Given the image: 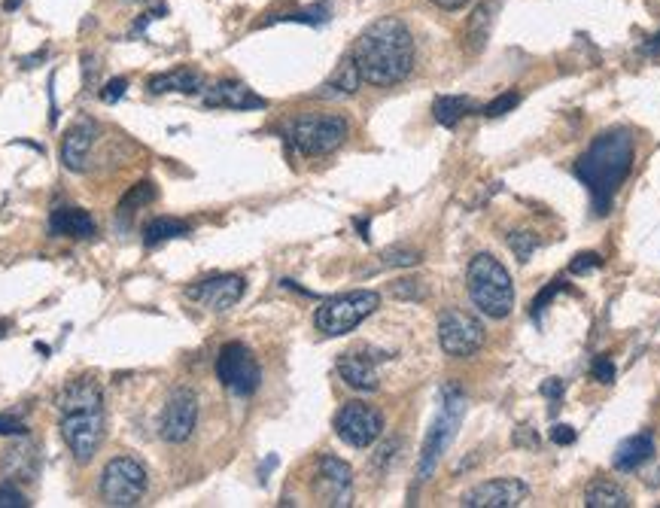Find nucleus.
Listing matches in <instances>:
<instances>
[{
  "instance_id": "1",
  "label": "nucleus",
  "mask_w": 660,
  "mask_h": 508,
  "mask_svg": "<svg viewBox=\"0 0 660 508\" xmlns=\"http://www.w3.org/2000/svg\"><path fill=\"white\" fill-rule=\"evenodd\" d=\"M350 55L359 67L362 83L396 86L414 70V37L402 19L384 16L359 34Z\"/></svg>"
},
{
  "instance_id": "2",
  "label": "nucleus",
  "mask_w": 660,
  "mask_h": 508,
  "mask_svg": "<svg viewBox=\"0 0 660 508\" xmlns=\"http://www.w3.org/2000/svg\"><path fill=\"white\" fill-rule=\"evenodd\" d=\"M633 137L624 128H612L603 131L588 150L581 153V159L575 162V177L588 186L591 192V204L597 216H606L618 189L624 186V180L630 177L633 168Z\"/></svg>"
},
{
  "instance_id": "3",
  "label": "nucleus",
  "mask_w": 660,
  "mask_h": 508,
  "mask_svg": "<svg viewBox=\"0 0 660 508\" xmlns=\"http://www.w3.org/2000/svg\"><path fill=\"white\" fill-rule=\"evenodd\" d=\"M58 408H61V439L70 448L77 463H92V457L104 445V390L92 378H77L70 381L58 393Z\"/></svg>"
},
{
  "instance_id": "4",
  "label": "nucleus",
  "mask_w": 660,
  "mask_h": 508,
  "mask_svg": "<svg viewBox=\"0 0 660 508\" xmlns=\"http://www.w3.org/2000/svg\"><path fill=\"white\" fill-rule=\"evenodd\" d=\"M466 289L472 305L493 320H505L511 311H515V283H511L508 268L490 256V253H478L469 262L466 271Z\"/></svg>"
},
{
  "instance_id": "5",
  "label": "nucleus",
  "mask_w": 660,
  "mask_h": 508,
  "mask_svg": "<svg viewBox=\"0 0 660 508\" xmlns=\"http://www.w3.org/2000/svg\"><path fill=\"white\" fill-rule=\"evenodd\" d=\"M463 414H466V393L460 384H445L442 387V405H438V414L426 432L423 439V448H420V463H417V478L426 481L432 478L435 466L442 463L445 451L451 448L454 435L463 423Z\"/></svg>"
},
{
  "instance_id": "6",
  "label": "nucleus",
  "mask_w": 660,
  "mask_h": 508,
  "mask_svg": "<svg viewBox=\"0 0 660 508\" xmlns=\"http://www.w3.org/2000/svg\"><path fill=\"white\" fill-rule=\"evenodd\" d=\"M378 308H381V296L378 293H372V289H353V293L326 299L317 308V314H314V326L323 335L338 338V335L353 332L365 317H372Z\"/></svg>"
},
{
  "instance_id": "7",
  "label": "nucleus",
  "mask_w": 660,
  "mask_h": 508,
  "mask_svg": "<svg viewBox=\"0 0 660 508\" xmlns=\"http://www.w3.org/2000/svg\"><path fill=\"white\" fill-rule=\"evenodd\" d=\"M350 134V125L344 116H335V113H320V116H299L289 122V143L296 147L302 156H329L335 153L341 143L347 140Z\"/></svg>"
},
{
  "instance_id": "8",
  "label": "nucleus",
  "mask_w": 660,
  "mask_h": 508,
  "mask_svg": "<svg viewBox=\"0 0 660 508\" xmlns=\"http://www.w3.org/2000/svg\"><path fill=\"white\" fill-rule=\"evenodd\" d=\"M146 487H150V475L137 457H113L101 472V499L107 505L131 508L146 496Z\"/></svg>"
},
{
  "instance_id": "9",
  "label": "nucleus",
  "mask_w": 660,
  "mask_h": 508,
  "mask_svg": "<svg viewBox=\"0 0 660 508\" xmlns=\"http://www.w3.org/2000/svg\"><path fill=\"white\" fill-rule=\"evenodd\" d=\"M216 378L235 396H253L262 384V369L250 347L241 341H232L216 356Z\"/></svg>"
},
{
  "instance_id": "10",
  "label": "nucleus",
  "mask_w": 660,
  "mask_h": 508,
  "mask_svg": "<svg viewBox=\"0 0 660 508\" xmlns=\"http://www.w3.org/2000/svg\"><path fill=\"white\" fill-rule=\"evenodd\" d=\"M484 323L466 311H445L438 317V344H442L445 356H454V359H466V356H475L481 347H484Z\"/></svg>"
},
{
  "instance_id": "11",
  "label": "nucleus",
  "mask_w": 660,
  "mask_h": 508,
  "mask_svg": "<svg viewBox=\"0 0 660 508\" xmlns=\"http://www.w3.org/2000/svg\"><path fill=\"white\" fill-rule=\"evenodd\" d=\"M338 439L350 448H372L384 432V414L365 402H347L332 420Z\"/></svg>"
},
{
  "instance_id": "12",
  "label": "nucleus",
  "mask_w": 660,
  "mask_h": 508,
  "mask_svg": "<svg viewBox=\"0 0 660 508\" xmlns=\"http://www.w3.org/2000/svg\"><path fill=\"white\" fill-rule=\"evenodd\" d=\"M195 423H198V399L189 387H177L162 408V420H159L162 439L171 445H183L195 432Z\"/></svg>"
},
{
  "instance_id": "13",
  "label": "nucleus",
  "mask_w": 660,
  "mask_h": 508,
  "mask_svg": "<svg viewBox=\"0 0 660 508\" xmlns=\"http://www.w3.org/2000/svg\"><path fill=\"white\" fill-rule=\"evenodd\" d=\"M244 293H247V280L241 274H216L186 289V296L204 305L207 311H229L244 299Z\"/></svg>"
},
{
  "instance_id": "14",
  "label": "nucleus",
  "mask_w": 660,
  "mask_h": 508,
  "mask_svg": "<svg viewBox=\"0 0 660 508\" xmlns=\"http://www.w3.org/2000/svg\"><path fill=\"white\" fill-rule=\"evenodd\" d=\"M314 496L320 499V505H350L353 499V472L344 460L323 454L317 463V478H314Z\"/></svg>"
},
{
  "instance_id": "15",
  "label": "nucleus",
  "mask_w": 660,
  "mask_h": 508,
  "mask_svg": "<svg viewBox=\"0 0 660 508\" xmlns=\"http://www.w3.org/2000/svg\"><path fill=\"white\" fill-rule=\"evenodd\" d=\"M527 493L530 487L521 478H493V481L472 487L463 496V505L466 508H518L524 505Z\"/></svg>"
},
{
  "instance_id": "16",
  "label": "nucleus",
  "mask_w": 660,
  "mask_h": 508,
  "mask_svg": "<svg viewBox=\"0 0 660 508\" xmlns=\"http://www.w3.org/2000/svg\"><path fill=\"white\" fill-rule=\"evenodd\" d=\"M338 375L350 390L359 393H375L381 387L378 378V359L369 350H350L338 359Z\"/></svg>"
},
{
  "instance_id": "17",
  "label": "nucleus",
  "mask_w": 660,
  "mask_h": 508,
  "mask_svg": "<svg viewBox=\"0 0 660 508\" xmlns=\"http://www.w3.org/2000/svg\"><path fill=\"white\" fill-rule=\"evenodd\" d=\"M204 104L207 107H226V110H262L268 107L265 98H259L250 86L238 80H219L216 86L204 89Z\"/></svg>"
},
{
  "instance_id": "18",
  "label": "nucleus",
  "mask_w": 660,
  "mask_h": 508,
  "mask_svg": "<svg viewBox=\"0 0 660 508\" xmlns=\"http://www.w3.org/2000/svg\"><path fill=\"white\" fill-rule=\"evenodd\" d=\"M95 134H98V128H95V122H89V119H83L80 125L70 128V134H67L64 143H61V165H64L67 171L80 174V171L89 168V153H92V147H95Z\"/></svg>"
},
{
  "instance_id": "19",
  "label": "nucleus",
  "mask_w": 660,
  "mask_h": 508,
  "mask_svg": "<svg viewBox=\"0 0 660 508\" xmlns=\"http://www.w3.org/2000/svg\"><path fill=\"white\" fill-rule=\"evenodd\" d=\"M49 232L55 238H95L98 235V223L95 216L83 207H55L49 216Z\"/></svg>"
},
{
  "instance_id": "20",
  "label": "nucleus",
  "mask_w": 660,
  "mask_h": 508,
  "mask_svg": "<svg viewBox=\"0 0 660 508\" xmlns=\"http://www.w3.org/2000/svg\"><path fill=\"white\" fill-rule=\"evenodd\" d=\"M651 457H654V439H651V432H636V435H630V439H624V442L615 448L612 466H615L618 472H636V469H642Z\"/></svg>"
},
{
  "instance_id": "21",
  "label": "nucleus",
  "mask_w": 660,
  "mask_h": 508,
  "mask_svg": "<svg viewBox=\"0 0 660 508\" xmlns=\"http://www.w3.org/2000/svg\"><path fill=\"white\" fill-rule=\"evenodd\" d=\"M0 472H4L10 481H34V475H37V448L31 442H19V445L7 448L4 463H0Z\"/></svg>"
},
{
  "instance_id": "22",
  "label": "nucleus",
  "mask_w": 660,
  "mask_h": 508,
  "mask_svg": "<svg viewBox=\"0 0 660 508\" xmlns=\"http://www.w3.org/2000/svg\"><path fill=\"white\" fill-rule=\"evenodd\" d=\"M150 92L153 95H165V92H183V95H198L204 92V77L192 67H180L171 70V74H159L150 80Z\"/></svg>"
},
{
  "instance_id": "23",
  "label": "nucleus",
  "mask_w": 660,
  "mask_h": 508,
  "mask_svg": "<svg viewBox=\"0 0 660 508\" xmlns=\"http://www.w3.org/2000/svg\"><path fill=\"white\" fill-rule=\"evenodd\" d=\"M359 86H362V77H359V67H356V61H353V55H347L341 64H338V70L335 74L320 86V98H350V95H356L359 92Z\"/></svg>"
},
{
  "instance_id": "24",
  "label": "nucleus",
  "mask_w": 660,
  "mask_h": 508,
  "mask_svg": "<svg viewBox=\"0 0 660 508\" xmlns=\"http://www.w3.org/2000/svg\"><path fill=\"white\" fill-rule=\"evenodd\" d=\"M493 16H496V0H481L475 7V13L469 16V25H466V49L472 55H478L487 40H490V28H493Z\"/></svg>"
},
{
  "instance_id": "25",
  "label": "nucleus",
  "mask_w": 660,
  "mask_h": 508,
  "mask_svg": "<svg viewBox=\"0 0 660 508\" xmlns=\"http://www.w3.org/2000/svg\"><path fill=\"white\" fill-rule=\"evenodd\" d=\"M584 505L588 508H630V496L624 487H618L615 481H597L584 493Z\"/></svg>"
},
{
  "instance_id": "26",
  "label": "nucleus",
  "mask_w": 660,
  "mask_h": 508,
  "mask_svg": "<svg viewBox=\"0 0 660 508\" xmlns=\"http://www.w3.org/2000/svg\"><path fill=\"white\" fill-rule=\"evenodd\" d=\"M183 235H189V223L174 220V216H159V220H153V223L143 226V244H146V247H159V244L174 241V238H183Z\"/></svg>"
},
{
  "instance_id": "27",
  "label": "nucleus",
  "mask_w": 660,
  "mask_h": 508,
  "mask_svg": "<svg viewBox=\"0 0 660 508\" xmlns=\"http://www.w3.org/2000/svg\"><path fill=\"white\" fill-rule=\"evenodd\" d=\"M469 110H472V101L463 98V95H442V98H435V104H432L435 122L445 125V128H454Z\"/></svg>"
},
{
  "instance_id": "28",
  "label": "nucleus",
  "mask_w": 660,
  "mask_h": 508,
  "mask_svg": "<svg viewBox=\"0 0 660 508\" xmlns=\"http://www.w3.org/2000/svg\"><path fill=\"white\" fill-rule=\"evenodd\" d=\"M156 186L150 183V180H143V183H134L128 192H125V198L119 201V207H116V220L122 216V223H128L131 216H134V210L137 207H143V204H150V201H156Z\"/></svg>"
},
{
  "instance_id": "29",
  "label": "nucleus",
  "mask_w": 660,
  "mask_h": 508,
  "mask_svg": "<svg viewBox=\"0 0 660 508\" xmlns=\"http://www.w3.org/2000/svg\"><path fill=\"white\" fill-rule=\"evenodd\" d=\"M542 247V238L536 232H511L508 250L518 256V262H530V256Z\"/></svg>"
},
{
  "instance_id": "30",
  "label": "nucleus",
  "mask_w": 660,
  "mask_h": 508,
  "mask_svg": "<svg viewBox=\"0 0 660 508\" xmlns=\"http://www.w3.org/2000/svg\"><path fill=\"white\" fill-rule=\"evenodd\" d=\"M274 22H302V25H323L329 22V4H314L308 10H296L286 16H274Z\"/></svg>"
},
{
  "instance_id": "31",
  "label": "nucleus",
  "mask_w": 660,
  "mask_h": 508,
  "mask_svg": "<svg viewBox=\"0 0 660 508\" xmlns=\"http://www.w3.org/2000/svg\"><path fill=\"white\" fill-rule=\"evenodd\" d=\"M423 256L417 253V250H411V247H390V250H384V256H381V265H387V268H411V265H417Z\"/></svg>"
},
{
  "instance_id": "32",
  "label": "nucleus",
  "mask_w": 660,
  "mask_h": 508,
  "mask_svg": "<svg viewBox=\"0 0 660 508\" xmlns=\"http://www.w3.org/2000/svg\"><path fill=\"white\" fill-rule=\"evenodd\" d=\"M521 104V95L518 92H505V95H499V98H493L490 104H484L481 107V116H487V119H499V116H505V113H511Z\"/></svg>"
},
{
  "instance_id": "33",
  "label": "nucleus",
  "mask_w": 660,
  "mask_h": 508,
  "mask_svg": "<svg viewBox=\"0 0 660 508\" xmlns=\"http://www.w3.org/2000/svg\"><path fill=\"white\" fill-rule=\"evenodd\" d=\"M597 268H603V256L600 253H578L569 262V274H591Z\"/></svg>"
},
{
  "instance_id": "34",
  "label": "nucleus",
  "mask_w": 660,
  "mask_h": 508,
  "mask_svg": "<svg viewBox=\"0 0 660 508\" xmlns=\"http://www.w3.org/2000/svg\"><path fill=\"white\" fill-rule=\"evenodd\" d=\"M591 375H594L600 384H615L618 369H615V362H612L609 356H597V359H594V366H591Z\"/></svg>"
},
{
  "instance_id": "35",
  "label": "nucleus",
  "mask_w": 660,
  "mask_h": 508,
  "mask_svg": "<svg viewBox=\"0 0 660 508\" xmlns=\"http://www.w3.org/2000/svg\"><path fill=\"white\" fill-rule=\"evenodd\" d=\"M563 286H566L563 280H554V283H548V286H545V293H539V296H536V302H533V317H536V320L542 317V311H545V308L551 305V299H554V296L560 293Z\"/></svg>"
},
{
  "instance_id": "36",
  "label": "nucleus",
  "mask_w": 660,
  "mask_h": 508,
  "mask_svg": "<svg viewBox=\"0 0 660 508\" xmlns=\"http://www.w3.org/2000/svg\"><path fill=\"white\" fill-rule=\"evenodd\" d=\"M125 92H128V80H125V77L110 80V83L104 86V92H101V101H104V104H116Z\"/></svg>"
},
{
  "instance_id": "37",
  "label": "nucleus",
  "mask_w": 660,
  "mask_h": 508,
  "mask_svg": "<svg viewBox=\"0 0 660 508\" xmlns=\"http://www.w3.org/2000/svg\"><path fill=\"white\" fill-rule=\"evenodd\" d=\"M417 283H420V280H399V283L393 286V296H399V299H423L426 293H423V286L417 289Z\"/></svg>"
},
{
  "instance_id": "38",
  "label": "nucleus",
  "mask_w": 660,
  "mask_h": 508,
  "mask_svg": "<svg viewBox=\"0 0 660 508\" xmlns=\"http://www.w3.org/2000/svg\"><path fill=\"white\" fill-rule=\"evenodd\" d=\"M28 505V499L19 493V490H13V487H0V508H25Z\"/></svg>"
},
{
  "instance_id": "39",
  "label": "nucleus",
  "mask_w": 660,
  "mask_h": 508,
  "mask_svg": "<svg viewBox=\"0 0 660 508\" xmlns=\"http://www.w3.org/2000/svg\"><path fill=\"white\" fill-rule=\"evenodd\" d=\"M511 442H515L518 448H530V451H533V448L539 445L536 432H533L530 426H518V429H515V435H511Z\"/></svg>"
},
{
  "instance_id": "40",
  "label": "nucleus",
  "mask_w": 660,
  "mask_h": 508,
  "mask_svg": "<svg viewBox=\"0 0 660 508\" xmlns=\"http://www.w3.org/2000/svg\"><path fill=\"white\" fill-rule=\"evenodd\" d=\"M551 442H554V445H560V448L572 445V442H575V429H572V426H566V423H557V426L551 429Z\"/></svg>"
},
{
  "instance_id": "41",
  "label": "nucleus",
  "mask_w": 660,
  "mask_h": 508,
  "mask_svg": "<svg viewBox=\"0 0 660 508\" xmlns=\"http://www.w3.org/2000/svg\"><path fill=\"white\" fill-rule=\"evenodd\" d=\"M25 432H28V426L22 420H16L10 414H0V435H25Z\"/></svg>"
},
{
  "instance_id": "42",
  "label": "nucleus",
  "mask_w": 660,
  "mask_h": 508,
  "mask_svg": "<svg viewBox=\"0 0 660 508\" xmlns=\"http://www.w3.org/2000/svg\"><path fill=\"white\" fill-rule=\"evenodd\" d=\"M542 396H548V399H554V402H557V399L563 396V381H560V378L545 381V384H542Z\"/></svg>"
},
{
  "instance_id": "43",
  "label": "nucleus",
  "mask_w": 660,
  "mask_h": 508,
  "mask_svg": "<svg viewBox=\"0 0 660 508\" xmlns=\"http://www.w3.org/2000/svg\"><path fill=\"white\" fill-rule=\"evenodd\" d=\"M429 4H435L438 10H463L469 0H429Z\"/></svg>"
},
{
  "instance_id": "44",
  "label": "nucleus",
  "mask_w": 660,
  "mask_h": 508,
  "mask_svg": "<svg viewBox=\"0 0 660 508\" xmlns=\"http://www.w3.org/2000/svg\"><path fill=\"white\" fill-rule=\"evenodd\" d=\"M648 49H651V52H657V49H660V34H657V37H654V43H651V46H648Z\"/></svg>"
}]
</instances>
